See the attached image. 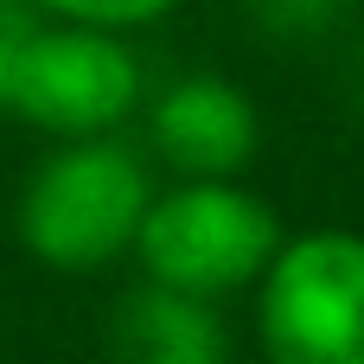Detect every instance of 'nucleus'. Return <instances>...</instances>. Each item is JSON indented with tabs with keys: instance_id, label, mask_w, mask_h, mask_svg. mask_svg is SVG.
<instances>
[{
	"instance_id": "obj_8",
	"label": "nucleus",
	"mask_w": 364,
	"mask_h": 364,
	"mask_svg": "<svg viewBox=\"0 0 364 364\" xmlns=\"http://www.w3.org/2000/svg\"><path fill=\"white\" fill-rule=\"evenodd\" d=\"M256 13L275 32H320L346 13V0H256Z\"/></svg>"
},
{
	"instance_id": "obj_6",
	"label": "nucleus",
	"mask_w": 364,
	"mask_h": 364,
	"mask_svg": "<svg viewBox=\"0 0 364 364\" xmlns=\"http://www.w3.org/2000/svg\"><path fill=\"white\" fill-rule=\"evenodd\" d=\"M115 352L122 364H224V326L211 301L147 282L141 294H128L115 320Z\"/></svg>"
},
{
	"instance_id": "obj_9",
	"label": "nucleus",
	"mask_w": 364,
	"mask_h": 364,
	"mask_svg": "<svg viewBox=\"0 0 364 364\" xmlns=\"http://www.w3.org/2000/svg\"><path fill=\"white\" fill-rule=\"evenodd\" d=\"M38 19H32V6L26 0H0V115H6V83H13V58H19V45H26V32H32Z\"/></svg>"
},
{
	"instance_id": "obj_5",
	"label": "nucleus",
	"mask_w": 364,
	"mask_h": 364,
	"mask_svg": "<svg viewBox=\"0 0 364 364\" xmlns=\"http://www.w3.org/2000/svg\"><path fill=\"white\" fill-rule=\"evenodd\" d=\"M154 147L179 179H237L262 147V122L230 77H179L154 102Z\"/></svg>"
},
{
	"instance_id": "obj_1",
	"label": "nucleus",
	"mask_w": 364,
	"mask_h": 364,
	"mask_svg": "<svg viewBox=\"0 0 364 364\" xmlns=\"http://www.w3.org/2000/svg\"><path fill=\"white\" fill-rule=\"evenodd\" d=\"M147 205H154V179L141 154L102 134V141H64L58 154H45L13 218H19V243L45 269L90 275L122 250H134Z\"/></svg>"
},
{
	"instance_id": "obj_2",
	"label": "nucleus",
	"mask_w": 364,
	"mask_h": 364,
	"mask_svg": "<svg viewBox=\"0 0 364 364\" xmlns=\"http://www.w3.org/2000/svg\"><path fill=\"white\" fill-rule=\"evenodd\" d=\"M134 250L154 288L218 301L262 282L282 250V224L275 205L243 192L237 179H186L173 192H154Z\"/></svg>"
},
{
	"instance_id": "obj_4",
	"label": "nucleus",
	"mask_w": 364,
	"mask_h": 364,
	"mask_svg": "<svg viewBox=\"0 0 364 364\" xmlns=\"http://www.w3.org/2000/svg\"><path fill=\"white\" fill-rule=\"evenodd\" d=\"M6 109L58 141H102L141 109V58L109 26H32L13 58Z\"/></svg>"
},
{
	"instance_id": "obj_7",
	"label": "nucleus",
	"mask_w": 364,
	"mask_h": 364,
	"mask_svg": "<svg viewBox=\"0 0 364 364\" xmlns=\"http://www.w3.org/2000/svg\"><path fill=\"white\" fill-rule=\"evenodd\" d=\"M32 13H51V19H77V26H109V32H134L160 13H173L179 0H26Z\"/></svg>"
},
{
	"instance_id": "obj_3",
	"label": "nucleus",
	"mask_w": 364,
	"mask_h": 364,
	"mask_svg": "<svg viewBox=\"0 0 364 364\" xmlns=\"http://www.w3.org/2000/svg\"><path fill=\"white\" fill-rule=\"evenodd\" d=\"M256 339L269 364H364V237H282L256 282Z\"/></svg>"
}]
</instances>
